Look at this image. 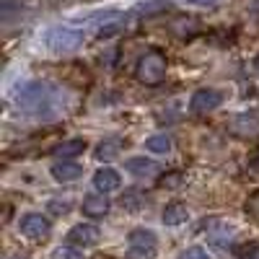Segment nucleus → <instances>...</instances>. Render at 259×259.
<instances>
[{
	"instance_id": "nucleus-3",
	"label": "nucleus",
	"mask_w": 259,
	"mask_h": 259,
	"mask_svg": "<svg viewBox=\"0 0 259 259\" xmlns=\"http://www.w3.org/2000/svg\"><path fill=\"white\" fill-rule=\"evenodd\" d=\"M135 78L145 85H158L163 83L166 78V57L163 52L158 50H145L140 57H138V65H135Z\"/></svg>"
},
{
	"instance_id": "nucleus-26",
	"label": "nucleus",
	"mask_w": 259,
	"mask_h": 259,
	"mask_svg": "<svg viewBox=\"0 0 259 259\" xmlns=\"http://www.w3.org/2000/svg\"><path fill=\"white\" fill-rule=\"evenodd\" d=\"M249 168L259 174V148H254L251 153H249Z\"/></svg>"
},
{
	"instance_id": "nucleus-21",
	"label": "nucleus",
	"mask_w": 259,
	"mask_h": 259,
	"mask_svg": "<svg viewBox=\"0 0 259 259\" xmlns=\"http://www.w3.org/2000/svg\"><path fill=\"white\" fill-rule=\"evenodd\" d=\"M184 179H187V177H184V171H168V174L161 177V187H166V189H177V187H182Z\"/></svg>"
},
{
	"instance_id": "nucleus-5",
	"label": "nucleus",
	"mask_w": 259,
	"mask_h": 259,
	"mask_svg": "<svg viewBox=\"0 0 259 259\" xmlns=\"http://www.w3.org/2000/svg\"><path fill=\"white\" fill-rule=\"evenodd\" d=\"M18 231H21V236H26L29 241H45L52 233V223H50L47 215H41V212H26L24 218L18 221Z\"/></svg>"
},
{
	"instance_id": "nucleus-30",
	"label": "nucleus",
	"mask_w": 259,
	"mask_h": 259,
	"mask_svg": "<svg viewBox=\"0 0 259 259\" xmlns=\"http://www.w3.org/2000/svg\"><path fill=\"white\" fill-rule=\"evenodd\" d=\"M254 65H256V70H259V57H256V62H254Z\"/></svg>"
},
{
	"instance_id": "nucleus-12",
	"label": "nucleus",
	"mask_w": 259,
	"mask_h": 259,
	"mask_svg": "<svg viewBox=\"0 0 259 259\" xmlns=\"http://www.w3.org/2000/svg\"><path fill=\"white\" fill-rule=\"evenodd\" d=\"M85 148H89V143H85L83 138H70V140L60 143L52 153H55L57 161H73V158H78V156L85 153Z\"/></svg>"
},
{
	"instance_id": "nucleus-1",
	"label": "nucleus",
	"mask_w": 259,
	"mask_h": 259,
	"mask_svg": "<svg viewBox=\"0 0 259 259\" xmlns=\"http://www.w3.org/2000/svg\"><path fill=\"white\" fill-rule=\"evenodd\" d=\"M13 101L21 112L26 114H34V117H52L60 106V99L55 94L52 85L41 83V80H26L21 83L16 94H13Z\"/></svg>"
},
{
	"instance_id": "nucleus-4",
	"label": "nucleus",
	"mask_w": 259,
	"mask_h": 259,
	"mask_svg": "<svg viewBox=\"0 0 259 259\" xmlns=\"http://www.w3.org/2000/svg\"><path fill=\"white\" fill-rule=\"evenodd\" d=\"M127 254L130 259H153L158 254V239L150 228H135L127 236Z\"/></svg>"
},
{
	"instance_id": "nucleus-13",
	"label": "nucleus",
	"mask_w": 259,
	"mask_h": 259,
	"mask_svg": "<svg viewBox=\"0 0 259 259\" xmlns=\"http://www.w3.org/2000/svg\"><path fill=\"white\" fill-rule=\"evenodd\" d=\"M231 133H236L239 138H251V135H256V133H259V114H256V112H249V114L233 117Z\"/></svg>"
},
{
	"instance_id": "nucleus-9",
	"label": "nucleus",
	"mask_w": 259,
	"mask_h": 259,
	"mask_svg": "<svg viewBox=\"0 0 259 259\" xmlns=\"http://www.w3.org/2000/svg\"><path fill=\"white\" fill-rule=\"evenodd\" d=\"M80 210H83L85 218H94V221H96V218H104V215L112 210V202L106 200V194L94 192V194H85V197H83Z\"/></svg>"
},
{
	"instance_id": "nucleus-6",
	"label": "nucleus",
	"mask_w": 259,
	"mask_h": 259,
	"mask_svg": "<svg viewBox=\"0 0 259 259\" xmlns=\"http://www.w3.org/2000/svg\"><path fill=\"white\" fill-rule=\"evenodd\" d=\"M223 104V94L215 89H200L194 91L189 99V114L192 117H207L210 112H215Z\"/></svg>"
},
{
	"instance_id": "nucleus-28",
	"label": "nucleus",
	"mask_w": 259,
	"mask_h": 259,
	"mask_svg": "<svg viewBox=\"0 0 259 259\" xmlns=\"http://www.w3.org/2000/svg\"><path fill=\"white\" fill-rule=\"evenodd\" d=\"M94 259H109V256H101V254H99V256H94Z\"/></svg>"
},
{
	"instance_id": "nucleus-10",
	"label": "nucleus",
	"mask_w": 259,
	"mask_h": 259,
	"mask_svg": "<svg viewBox=\"0 0 259 259\" xmlns=\"http://www.w3.org/2000/svg\"><path fill=\"white\" fill-rule=\"evenodd\" d=\"M122 179H119V171L112 168V166H101L96 174H94V189L101 192V194H109L114 189H119Z\"/></svg>"
},
{
	"instance_id": "nucleus-23",
	"label": "nucleus",
	"mask_w": 259,
	"mask_h": 259,
	"mask_svg": "<svg viewBox=\"0 0 259 259\" xmlns=\"http://www.w3.org/2000/svg\"><path fill=\"white\" fill-rule=\"evenodd\" d=\"M47 207L55 212V215H65V212H70V202L68 200H50Z\"/></svg>"
},
{
	"instance_id": "nucleus-16",
	"label": "nucleus",
	"mask_w": 259,
	"mask_h": 259,
	"mask_svg": "<svg viewBox=\"0 0 259 259\" xmlns=\"http://www.w3.org/2000/svg\"><path fill=\"white\" fill-rule=\"evenodd\" d=\"M119 150H122V140L109 138V140H101V143L96 145L94 156H96V161H112V158L119 156Z\"/></svg>"
},
{
	"instance_id": "nucleus-24",
	"label": "nucleus",
	"mask_w": 259,
	"mask_h": 259,
	"mask_svg": "<svg viewBox=\"0 0 259 259\" xmlns=\"http://www.w3.org/2000/svg\"><path fill=\"white\" fill-rule=\"evenodd\" d=\"M182 259H210V254H207L202 246H189V249L182 254Z\"/></svg>"
},
{
	"instance_id": "nucleus-25",
	"label": "nucleus",
	"mask_w": 259,
	"mask_h": 259,
	"mask_svg": "<svg viewBox=\"0 0 259 259\" xmlns=\"http://www.w3.org/2000/svg\"><path fill=\"white\" fill-rule=\"evenodd\" d=\"M55 256H57V259H83V256H80V251H75V246L57 249V251H55Z\"/></svg>"
},
{
	"instance_id": "nucleus-29",
	"label": "nucleus",
	"mask_w": 259,
	"mask_h": 259,
	"mask_svg": "<svg viewBox=\"0 0 259 259\" xmlns=\"http://www.w3.org/2000/svg\"><path fill=\"white\" fill-rule=\"evenodd\" d=\"M11 259H26V256H11Z\"/></svg>"
},
{
	"instance_id": "nucleus-19",
	"label": "nucleus",
	"mask_w": 259,
	"mask_h": 259,
	"mask_svg": "<svg viewBox=\"0 0 259 259\" xmlns=\"http://www.w3.org/2000/svg\"><path fill=\"white\" fill-rule=\"evenodd\" d=\"M145 148L150 150V153H156V156H166L168 150H171V138H168V135H163V133L150 135V138L145 140Z\"/></svg>"
},
{
	"instance_id": "nucleus-7",
	"label": "nucleus",
	"mask_w": 259,
	"mask_h": 259,
	"mask_svg": "<svg viewBox=\"0 0 259 259\" xmlns=\"http://www.w3.org/2000/svg\"><path fill=\"white\" fill-rule=\"evenodd\" d=\"M205 236L215 246H228L236 239V226L223 218H210V221H205Z\"/></svg>"
},
{
	"instance_id": "nucleus-22",
	"label": "nucleus",
	"mask_w": 259,
	"mask_h": 259,
	"mask_svg": "<svg viewBox=\"0 0 259 259\" xmlns=\"http://www.w3.org/2000/svg\"><path fill=\"white\" fill-rule=\"evenodd\" d=\"M239 259H259V241H249L239 249Z\"/></svg>"
},
{
	"instance_id": "nucleus-2",
	"label": "nucleus",
	"mask_w": 259,
	"mask_h": 259,
	"mask_svg": "<svg viewBox=\"0 0 259 259\" xmlns=\"http://www.w3.org/2000/svg\"><path fill=\"white\" fill-rule=\"evenodd\" d=\"M83 39H85V34L80 29H75L70 24H57L45 31V47L52 55H70L83 47Z\"/></svg>"
},
{
	"instance_id": "nucleus-18",
	"label": "nucleus",
	"mask_w": 259,
	"mask_h": 259,
	"mask_svg": "<svg viewBox=\"0 0 259 259\" xmlns=\"http://www.w3.org/2000/svg\"><path fill=\"white\" fill-rule=\"evenodd\" d=\"M122 29H124V18L112 16L109 21H104L101 26H96V36H99V39H114Z\"/></svg>"
},
{
	"instance_id": "nucleus-20",
	"label": "nucleus",
	"mask_w": 259,
	"mask_h": 259,
	"mask_svg": "<svg viewBox=\"0 0 259 259\" xmlns=\"http://www.w3.org/2000/svg\"><path fill=\"white\" fill-rule=\"evenodd\" d=\"M119 205H122L127 212H138V210H143L145 197H143L140 192H124V194H122V200H119Z\"/></svg>"
},
{
	"instance_id": "nucleus-17",
	"label": "nucleus",
	"mask_w": 259,
	"mask_h": 259,
	"mask_svg": "<svg viewBox=\"0 0 259 259\" xmlns=\"http://www.w3.org/2000/svg\"><path fill=\"white\" fill-rule=\"evenodd\" d=\"M171 8V0H143V3L135 6V13L138 16H158V13H166Z\"/></svg>"
},
{
	"instance_id": "nucleus-27",
	"label": "nucleus",
	"mask_w": 259,
	"mask_h": 259,
	"mask_svg": "<svg viewBox=\"0 0 259 259\" xmlns=\"http://www.w3.org/2000/svg\"><path fill=\"white\" fill-rule=\"evenodd\" d=\"M187 3H192V6H215L218 0H187Z\"/></svg>"
},
{
	"instance_id": "nucleus-11",
	"label": "nucleus",
	"mask_w": 259,
	"mask_h": 259,
	"mask_svg": "<svg viewBox=\"0 0 259 259\" xmlns=\"http://www.w3.org/2000/svg\"><path fill=\"white\" fill-rule=\"evenodd\" d=\"M50 174H52L55 182L68 184V182H75V179L83 177V166L75 163V161H55L52 168H50Z\"/></svg>"
},
{
	"instance_id": "nucleus-15",
	"label": "nucleus",
	"mask_w": 259,
	"mask_h": 259,
	"mask_svg": "<svg viewBox=\"0 0 259 259\" xmlns=\"http://www.w3.org/2000/svg\"><path fill=\"white\" fill-rule=\"evenodd\" d=\"M124 168H127L133 177H138V179H148V177H153L156 171H158L156 161H148V158H143V156L130 158V161L124 163Z\"/></svg>"
},
{
	"instance_id": "nucleus-8",
	"label": "nucleus",
	"mask_w": 259,
	"mask_h": 259,
	"mask_svg": "<svg viewBox=\"0 0 259 259\" xmlns=\"http://www.w3.org/2000/svg\"><path fill=\"white\" fill-rule=\"evenodd\" d=\"M99 241H101V231L94 223H78L68 231V246L89 249V246H96Z\"/></svg>"
},
{
	"instance_id": "nucleus-14",
	"label": "nucleus",
	"mask_w": 259,
	"mask_h": 259,
	"mask_svg": "<svg viewBox=\"0 0 259 259\" xmlns=\"http://www.w3.org/2000/svg\"><path fill=\"white\" fill-rule=\"evenodd\" d=\"M161 218H163L166 226L177 228V226H184V223L189 221V210H187V205H182V202H168V205L163 207Z\"/></svg>"
}]
</instances>
